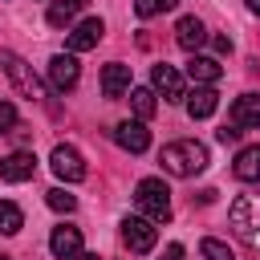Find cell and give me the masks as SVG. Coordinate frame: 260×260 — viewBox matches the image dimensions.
Returning <instances> with one entry per match:
<instances>
[{"instance_id": "6da1fadb", "label": "cell", "mask_w": 260, "mask_h": 260, "mask_svg": "<svg viewBox=\"0 0 260 260\" xmlns=\"http://www.w3.org/2000/svg\"><path fill=\"white\" fill-rule=\"evenodd\" d=\"M158 162H162L167 175L191 179V175H203V171H207V146L195 142V138H179V142H167V146H162Z\"/></svg>"}, {"instance_id": "7a4b0ae2", "label": "cell", "mask_w": 260, "mask_h": 260, "mask_svg": "<svg viewBox=\"0 0 260 260\" xmlns=\"http://www.w3.org/2000/svg\"><path fill=\"white\" fill-rule=\"evenodd\" d=\"M134 203H138L142 219H150V223H167L171 219V191H167L162 179H142L134 187Z\"/></svg>"}, {"instance_id": "3957f363", "label": "cell", "mask_w": 260, "mask_h": 260, "mask_svg": "<svg viewBox=\"0 0 260 260\" xmlns=\"http://www.w3.org/2000/svg\"><path fill=\"white\" fill-rule=\"evenodd\" d=\"M0 69H4V77L28 98V102H41L45 98V85H41V77L32 73V65L24 61V57H16L12 49H0Z\"/></svg>"}, {"instance_id": "277c9868", "label": "cell", "mask_w": 260, "mask_h": 260, "mask_svg": "<svg viewBox=\"0 0 260 260\" xmlns=\"http://www.w3.org/2000/svg\"><path fill=\"white\" fill-rule=\"evenodd\" d=\"M228 223H232V232H236L240 240H256V236H260V191L240 195V199L232 203V211H228Z\"/></svg>"}, {"instance_id": "5b68a950", "label": "cell", "mask_w": 260, "mask_h": 260, "mask_svg": "<svg viewBox=\"0 0 260 260\" xmlns=\"http://www.w3.org/2000/svg\"><path fill=\"white\" fill-rule=\"evenodd\" d=\"M49 167H53V175H57L61 183H81V179H85V158H81V150H77V146H69V142L53 146Z\"/></svg>"}, {"instance_id": "8992f818", "label": "cell", "mask_w": 260, "mask_h": 260, "mask_svg": "<svg viewBox=\"0 0 260 260\" xmlns=\"http://www.w3.org/2000/svg\"><path fill=\"white\" fill-rule=\"evenodd\" d=\"M122 244H126L130 252L146 256V252L158 244V228H154L150 219H142V215H126V219H122Z\"/></svg>"}, {"instance_id": "52a82bcc", "label": "cell", "mask_w": 260, "mask_h": 260, "mask_svg": "<svg viewBox=\"0 0 260 260\" xmlns=\"http://www.w3.org/2000/svg\"><path fill=\"white\" fill-rule=\"evenodd\" d=\"M77 77H81V65H77L73 53H53V57H49V85H53L57 93L73 89Z\"/></svg>"}, {"instance_id": "ba28073f", "label": "cell", "mask_w": 260, "mask_h": 260, "mask_svg": "<svg viewBox=\"0 0 260 260\" xmlns=\"http://www.w3.org/2000/svg\"><path fill=\"white\" fill-rule=\"evenodd\" d=\"M150 81H154V93H162V102H183V98H187L183 73H179L175 65H167V61H158V65L150 69Z\"/></svg>"}, {"instance_id": "9c48e42d", "label": "cell", "mask_w": 260, "mask_h": 260, "mask_svg": "<svg viewBox=\"0 0 260 260\" xmlns=\"http://www.w3.org/2000/svg\"><path fill=\"white\" fill-rule=\"evenodd\" d=\"M32 175H37L32 150H12V154L0 158V179H4V183H24V179H32Z\"/></svg>"}, {"instance_id": "30bf717a", "label": "cell", "mask_w": 260, "mask_h": 260, "mask_svg": "<svg viewBox=\"0 0 260 260\" xmlns=\"http://www.w3.org/2000/svg\"><path fill=\"white\" fill-rule=\"evenodd\" d=\"M114 142H118L122 150H130V154H142V150L150 146V130H146L142 122H118V126H114Z\"/></svg>"}, {"instance_id": "8fae6325", "label": "cell", "mask_w": 260, "mask_h": 260, "mask_svg": "<svg viewBox=\"0 0 260 260\" xmlns=\"http://www.w3.org/2000/svg\"><path fill=\"white\" fill-rule=\"evenodd\" d=\"M175 41H179V49L199 53V49H203V41H207L203 20H199V16H179V24H175Z\"/></svg>"}, {"instance_id": "7c38bea8", "label": "cell", "mask_w": 260, "mask_h": 260, "mask_svg": "<svg viewBox=\"0 0 260 260\" xmlns=\"http://www.w3.org/2000/svg\"><path fill=\"white\" fill-rule=\"evenodd\" d=\"M102 32H106V24H102L98 16L73 24V28H69V53H85V49H93V45L102 41Z\"/></svg>"}, {"instance_id": "4fadbf2b", "label": "cell", "mask_w": 260, "mask_h": 260, "mask_svg": "<svg viewBox=\"0 0 260 260\" xmlns=\"http://www.w3.org/2000/svg\"><path fill=\"white\" fill-rule=\"evenodd\" d=\"M49 252H53L57 260H73V256L81 252V232L69 228V223L53 228V236H49Z\"/></svg>"}, {"instance_id": "5bb4252c", "label": "cell", "mask_w": 260, "mask_h": 260, "mask_svg": "<svg viewBox=\"0 0 260 260\" xmlns=\"http://www.w3.org/2000/svg\"><path fill=\"white\" fill-rule=\"evenodd\" d=\"M232 126L240 130H260V98L256 93H240L232 102Z\"/></svg>"}, {"instance_id": "9a60e30c", "label": "cell", "mask_w": 260, "mask_h": 260, "mask_svg": "<svg viewBox=\"0 0 260 260\" xmlns=\"http://www.w3.org/2000/svg\"><path fill=\"white\" fill-rule=\"evenodd\" d=\"M183 102H187V114H191V118H211V114L219 110V93H215L211 85H195Z\"/></svg>"}, {"instance_id": "2e32d148", "label": "cell", "mask_w": 260, "mask_h": 260, "mask_svg": "<svg viewBox=\"0 0 260 260\" xmlns=\"http://www.w3.org/2000/svg\"><path fill=\"white\" fill-rule=\"evenodd\" d=\"M219 73H223V65H219L215 57H199V53H191V61H187V77H191L195 85H215Z\"/></svg>"}, {"instance_id": "e0dca14e", "label": "cell", "mask_w": 260, "mask_h": 260, "mask_svg": "<svg viewBox=\"0 0 260 260\" xmlns=\"http://www.w3.org/2000/svg\"><path fill=\"white\" fill-rule=\"evenodd\" d=\"M126 89H130V65L110 61V65L102 69V93H106V98H122Z\"/></svg>"}, {"instance_id": "ac0fdd59", "label": "cell", "mask_w": 260, "mask_h": 260, "mask_svg": "<svg viewBox=\"0 0 260 260\" xmlns=\"http://www.w3.org/2000/svg\"><path fill=\"white\" fill-rule=\"evenodd\" d=\"M232 175H236L240 183H260V142H256V146H244V150L236 154Z\"/></svg>"}, {"instance_id": "d6986e66", "label": "cell", "mask_w": 260, "mask_h": 260, "mask_svg": "<svg viewBox=\"0 0 260 260\" xmlns=\"http://www.w3.org/2000/svg\"><path fill=\"white\" fill-rule=\"evenodd\" d=\"M130 110L138 114V122L154 118V110H158V98H154V89H146V85H134V89H130Z\"/></svg>"}, {"instance_id": "ffe728a7", "label": "cell", "mask_w": 260, "mask_h": 260, "mask_svg": "<svg viewBox=\"0 0 260 260\" xmlns=\"http://www.w3.org/2000/svg\"><path fill=\"white\" fill-rule=\"evenodd\" d=\"M77 12H81V8H77L73 0H53V4H49V24H53V28H69Z\"/></svg>"}, {"instance_id": "44dd1931", "label": "cell", "mask_w": 260, "mask_h": 260, "mask_svg": "<svg viewBox=\"0 0 260 260\" xmlns=\"http://www.w3.org/2000/svg\"><path fill=\"white\" fill-rule=\"evenodd\" d=\"M20 228H24L20 207H16V203H8V199H0V236H16Z\"/></svg>"}, {"instance_id": "7402d4cb", "label": "cell", "mask_w": 260, "mask_h": 260, "mask_svg": "<svg viewBox=\"0 0 260 260\" xmlns=\"http://www.w3.org/2000/svg\"><path fill=\"white\" fill-rule=\"evenodd\" d=\"M179 0H134V12L142 16V20H150V16H158V12H171Z\"/></svg>"}, {"instance_id": "603a6c76", "label": "cell", "mask_w": 260, "mask_h": 260, "mask_svg": "<svg viewBox=\"0 0 260 260\" xmlns=\"http://www.w3.org/2000/svg\"><path fill=\"white\" fill-rule=\"evenodd\" d=\"M199 252H203V260H236V256H232V248H228L223 240H211V236L199 244Z\"/></svg>"}, {"instance_id": "cb8c5ba5", "label": "cell", "mask_w": 260, "mask_h": 260, "mask_svg": "<svg viewBox=\"0 0 260 260\" xmlns=\"http://www.w3.org/2000/svg\"><path fill=\"white\" fill-rule=\"evenodd\" d=\"M45 199H49V207H53V211H73V207H77V195H69L65 187H53Z\"/></svg>"}, {"instance_id": "d4e9b609", "label": "cell", "mask_w": 260, "mask_h": 260, "mask_svg": "<svg viewBox=\"0 0 260 260\" xmlns=\"http://www.w3.org/2000/svg\"><path fill=\"white\" fill-rule=\"evenodd\" d=\"M12 130H16V106L0 102V134H12Z\"/></svg>"}, {"instance_id": "484cf974", "label": "cell", "mask_w": 260, "mask_h": 260, "mask_svg": "<svg viewBox=\"0 0 260 260\" xmlns=\"http://www.w3.org/2000/svg\"><path fill=\"white\" fill-rule=\"evenodd\" d=\"M215 138H219V142L228 146V142H236V138H240V126H232V122H223V126L215 130Z\"/></svg>"}, {"instance_id": "4316f807", "label": "cell", "mask_w": 260, "mask_h": 260, "mask_svg": "<svg viewBox=\"0 0 260 260\" xmlns=\"http://www.w3.org/2000/svg\"><path fill=\"white\" fill-rule=\"evenodd\" d=\"M162 260H183V244H167V252H162Z\"/></svg>"}, {"instance_id": "83f0119b", "label": "cell", "mask_w": 260, "mask_h": 260, "mask_svg": "<svg viewBox=\"0 0 260 260\" xmlns=\"http://www.w3.org/2000/svg\"><path fill=\"white\" fill-rule=\"evenodd\" d=\"M211 45H215V53H232V41L228 37H211Z\"/></svg>"}, {"instance_id": "f1b7e54d", "label": "cell", "mask_w": 260, "mask_h": 260, "mask_svg": "<svg viewBox=\"0 0 260 260\" xmlns=\"http://www.w3.org/2000/svg\"><path fill=\"white\" fill-rule=\"evenodd\" d=\"M244 4H248V12H256V16H260V0H244Z\"/></svg>"}, {"instance_id": "f546056e", "label": "cell", "mask_w": 260, "mask_h": 260, "mask_svg": "<svg viewBox=\"0 0 260 260\" xmlns=\"http://www.w3.org/2000/svg\"><path fill=\"white\" fill-rule=\"evenodd\" d=\"M73 260H102V256H93V252H77Z\"/></svg>"}, {"instance_id": "4dcf8cb0", "label": "cell", "mask_w": 260, "mask_h": 260, "mask_svg": "<svg viewBox=\"0 0 260 260\" xmlns=\"http://www.w3.org/2000/svg\"><path fill=\"white\" fill-rule=\"evenodd\" d=\"M73 4H77V8H85V4H89V0H73Z\"/></svg>"}, {"instance_id": "1f68e13d", "label": "cell", "mask_w": 260, "mask_h": 260, "mask_svg": "<svg viewBox=\"0 0 260 260\" xmlns=\"http://www.w3.org/2000/svg\"><path fill=\"white\" fill-rule=\"evenodd\" d=\"M0 260H8V256H0Z\"/></svg>"}]
</instances>
